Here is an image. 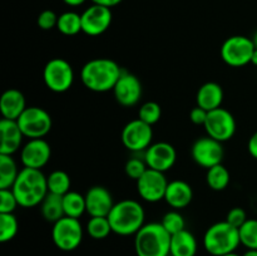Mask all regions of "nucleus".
I'll list each match as a JSON object with an SVG mask.
<instances>
[{"mask_svg":"<svg viewBox=\"0 0 257 256\" xmlns=\"http://www.w3.org/2000/svg\"><path fill=\"white\" fill-rule=\"evenodd\" d=\"M84 228L79 218L64 216L53 223L52 238L54 245L62 251H73L82 243Z\"/></svg>","mask_w":257,"mask_h":256,"instance_id":"nucleus-6","label":"nucleus"},{"mask_svg":"<svg viewBox=\"0 0 257 256\" xmlns=\"http://www.w3.org/2000/svg\"><path fill=\"white\" fill-rule=\"evenodd\" d=\"M247 150L248 152H250V155L252 156L255 160H257V131L251 136L250 140H248Z\"/></svg>","mask_w":257,"mask_h":256,"instance_id":"nucleus-40","label":"nucleus"},{"mask_svg":"<svg viewBox=\"0 0 257 256\" xmlns=\"http://www.w3.org/2000/svg\"><path fill=\"white\" fill-rule=\"evenodd\" d=\"M137 192L143 201L155 203L165 200L168 181L165 173L148 168L137 181Z\"/></svg>","mask_w":257,"mask_h":256,"instance_id":"nucleus-13","label":"nucleus"},{"mask_svg":"<svg viewBox=\"0 0 257 256\" xmlns=\"http://www.w3.org/2000/svg\"><path fill=\"white\" fill-rule=\"evenodd\" d=\"M58 17H59V15L55 14L53 10L50 9L43 10L37 18L38 27H39L42 30H50L53 29V28H57Z\"/></svg>","mask_w":257,"mask_h":256,"instance_id":"nucleus-37","label":"nucleus"},{"mask_svg":"<svg viewBox=\"0 0 257 256\" xmlns=\"http://www.w3.org/2000/svg\"><path fill=\"white\" fill-rule=\"evenodd\" d=\"M57 29L63 35H77L82 32V17L75 12H64L58 17Z\"/></svg>","mask_w":257,"mask_h":256,"instance_id":"nucleus-28","label":"nucleus"},{"mask_svg":"<svg viewBox=\"0 0 257 256\" xmlns=\"http://www.w3.org/2000/svg\"><path fill=\"white\" fill-rule=\"evenodd\" d=\"M93 4H97V5H102V7L105 8H109L112 9L113 7H117L118 4L123 2V0H90Z\"/></svg>","mask_w":257,"mask_h":256,"instance_id":"nucleus-41","label":"nucleus"},{"mask_svg":"<svg viewBox=\"0 0 257 256\" xmlns=\"http://www.w3.org/2000/svg\"><path fill=\"white\" fill-rule=\"evenodd\" d=\"M161 223L165 227V230L171 236L186 228V221L183 216L178 211H168L161 220Z\"/></svg>","mask_w":257,"mask_h":256,"instance_id":"nucleus-34","label":"nucleus"},{"mask_svg":"<svg viewBox=\"0 0 257 256\" xmlns=\"http://www.w3.org/2000/svg\"><path fill=\"white\" fill-rule=\"evenodd\" d=\"M19 222L14 213H0V242H9L17 236Z\"/></svg>","mask_w":257,"mask_h":256,"instance_id":"nucleus-31","label":"nucleus"},{"mask_svg":"<svg viewBox=\"0 0 257 256\" xmlns=\"http://www.w3.org/2000/svg\"><path fill=\"white\" fill-rule=\"evenodd\" d=\"M18 206L19 203L12 188L0 190V213H14Z\"/></svg>","mask_w":257,"mask_h":256,"instance_id":"nucleus-36","label":"nucleus"},{"mask_svg":"<svg viewBox=\"0 0 257 256\" xmlns=\"http://www.w3.org/2000/svg\"><path fill=\"white\" fill-rule=\"evenodd\" d=\"M107 217L113 232L120 236H131L136 235L143 227L146 212L138 201L127 198L114 203Z\"/></svg>","mask_w":257,"mask_h":256,"instance_id":"nucleus-3","label":"nucleus"},{"mask_svg":"<svg viewBox=\"0 0 257 256\" xmlns=\"http://www.w3.org/2000/svg\"><path fill=\"white\" fill-rule=\"evenodd\" d=\"M147 170H148V166L147 163H146L145 158L141 160V158L138 157H132L127 161V163H125L124 166L125 175H127L130 178H132V180H136V181H137L138 178H140Z\"/></svg>","mask_w":257,"mask_h":256,"instance_id":"nucleus-35","label":"nucleus"},{"mask_svg":"<svg viewBox=\"0 0 257 256\" xmlns=\"http://www.w3.org/2000/svg\"><path fill=\"white\" fill-rule=\"evenodd\" d=\"M122 143L131 152H145L153 140L152 125L147 124L140 118L128 122L122 131Z\"/></svg>","mask_w":257,"mask_h":256,"instance_id":"nucleus-11","label":"nucleus"},{"mask_svg":"<svg viewBox=\"0 0 257 256\" xmlns=\"http://www.w3.org/2000/svg\"><path fill=\"white\" fill-rule=\"evenodd\" d=\"M203 127L207 136L223 143L231 140L235 135L236 120L230 110L220 107L208 112Z\"/></svg>","mask_w":257,"mask_h":256,"instance_id":"nucleus-10","label":"nucleus"},{"mask_svg":"<svg viewBox=\"0 0 257 256\" xmlns=\"http://www.w3.org/2000/svg\"><path fill=\"white\" fill-rule=\"evenodd\" d=\"M230 172L222 163L208 168L206 173V182L208 187L213 191H223L230 185Z\"/></svg>","mask_w":257,"mask_h":256,"instance_id":"nucleus-27","label":"nucleus"},{"mask_svg":"<svg viewBox=\"0 0 257 256\" xmlns=\"http://www.w3.org/2000/svg\"><path fill=\"white\" fill-rule=\"evenodd\" d=\"M137 256H170L171 235L161 222L145 223L135 235Z\"/></svg>","mask_w":257,"mask_h":256,"instance_id":"nucleus-4","label":"nucleus"},{"mask_svg":"<svg viewBox=\"0 0 257 256\" xmlns=\"http://www.w3.org/2000/svg\"><path fill=\"white\" fill-rule=\"evenodd\" d=\"M47 182H48V191L54 195L64 196L70 191V181L69 175L63 170H55L50 172L47 176Z\"/></svg>","mask_w":257,"mask_h":256,"instance_id":"nucleus-29","label":"nucleus"},{"mask_svg":"<svg viewBox=\"0 0 257 256\" xmlns=\"http://www.w3.org/2000/svg\"><path fill=\"white\" fill-rule=\"evenodd\" d=\"M255 49L252 38L245 35H232L223 42L221 47V58L230 67H243L251 63Z\"/></svg>","mask_w":257,"mask_h":256,"instance_id":"nucleus-8","label":"nucleus"},{"mask_svg":"<svg viewBox=\"0 0 257 256\" xmlns=\"http://www.w3.org/2000/svg\"><path fill=\"white\" fill-rule=\"evenodd\" d=\"M43 79L49 90L54 93H64L69 90L74 83V70L68 60L63 58H53L45 64Z\"/></svg>","mask_w":257,"mask_h":256,"instance_id":"nucleus-7","label":"nucleus"},{"mask_svg":"<svg viewBox=\"0 0 257 256\" xmlns=\"http://www.w3.org/2000/svg\"><path fill=\"white\" fill-rule=\"evenodd\" d=\"M197 240L188 230H182L171 236V256H196Z\"/></svg>","mask_w":257,"mask_h":256,"instance_id":"nucleus-23","label":"nucleus"},{"mask_svg":"<svg viewBox=\"0 0 257 256\" xmlns=\"http://www.w3.org/2000/svg\"><path fill=\"white\" fill-rule=\"evenodd\" d=\"M63 208H64V215L68 217L80 218L87 212L85 196L77 191H69L63 196Z\"/></svg>","mask_w":257,"mask_h":256,"instance_id":"nucleus-25","label":"nucleus"},{"mask_svg":"<svg viewBox=\"0 0 257 256\" xmlns=\"http://www.w3.org/2000/svg\"><path fill=\"white\" fill-rule=\"evenodd\" d=\"M241 245L246 248L257 250V218H247L245 223L238 228Z\"/></svg>","mask_w":257,"mask_h":256,"instance_id":"nucleus-32","label":"nucleus"},{"mask_svg":"<svg viewBox=\"0 0 257 256\" xmlns=\"http://www.w3.org/2000/svg\"><path fill=\"white\" fill-rule=\"evenodd\" d=\"M27 109V100L19 89L9 88L0 98V112L5 119L17 120Z\"/></svg>","mask_w":257,"mask_h":256,"instance_id":"nucleus-20","label":"nucleus"},{"mask_svg":"<svg viewBox=\"0 0 257 256\" xmlns=\"http://www.w3.org/2000/svg\"><path fill=\"white\" fill-rule=\"evenodd\" d=\"M19 172L13 156L0 155V190L12 188Z\"/></svg>","mask_w":257,"mask_h":256,"instance_id":"nucleus-26","label":"nucleus"},{"mask_svg":"<svg viewBox=\"0 0 257 256\" xmlns=\"http://www.w3.org/2000/svg\"><path fill=\"white\" fill-rule=\"evenodd\" d=\"M223 102V89L218 83L207 82L201 85L196 94V103L198 107L207 112L220 108Z\"/></svg>","mask_w":257,"mask_h":256,"instance_id":"nucleus-22","label":"nucleus"},{"mask_svg":"<svg viewBox=\"0 0 257 256\" xmlns=\"http://www.w3.org/2000/svg\"><path fill=\"white\" fill-rule=\"evenodd\" d=\"M242 256H257V250H252V248H247V251H245Z\"/></svg>","mask_w":257,"mask_h":256,"instance_id":"nucleus-43","label":"nucleus"},{"mask_svg":"<svg viewBox=\"0 0 257 256\" xmlns=\"http://www.w3.org/2000/svg\"><path fill=\"white\" fill-rule=\"evenodd\" d=\"M82 32L89 37H98L107 32L112 24L113 14L109 8L92 4L80 14Z\"/></svg>","mask_w":257,"mask_h":256,"instance_id":"nucleus-14","label":"nucleus"},{"mask_svg":"<svg viewBox=\"0 0 257 256\" xmlns=\"http://www.w3.org/2000/svg\"><path fill=\"white\" fill-rule=\"evenodd\" d=\"M193 190L186 181L175 180L168 182L165 193V201L172 208H185L192 202Z\"/></svg>","mask_w":257,"mask_h":256,"instance_id":"nucleus-21","label":"nucleus"},{"mask_svg":"<svg viewBox=\"0 0 257 256\" xmlns=\"http://www.w3.org/2000/svg\"><path fill=\"white\" fill-rule=\"evenodd\" d=\"M143 158H145L148 168L165 173L175 166L176 160H177V152L171 143L156 142L152 143L145 151Z\"/></svg>","mask_w":257,"mask_h":256,"instance_id":"nucleus-15","label":"nucleus"},{"mask_svg":"<svg viewBox=\"0 0 257 256\" xmlns=\"http://www.w3.org/2000/svg\"><path fill=\"white\" fill-rule=\"evenodd\" d=\"M223 155L225 152H223L222 142L210 137V136L197 138L191 147V156H192L193 161L198 166L207 168V170L222 163Z\"/></svg>","mask_w":257,"mask_h":256,"instance_id":"nucleus-12","label":"nucleus"},{"mask_svg":"<svg viewBox=\"0 0 257 256\" xmlns=\"http://www.w3.org/2000/svg\"><path fill=\"white\" fill-rule=\"evenodd\" d=\"M12 191L20 207L30 208L40 205L48 195L47 176L40 170L24 167L20 170Z\"/></svg>","mask_w":257,"mask_h":256,"instance_id":"nucleus-2","label":"nucleus"},{"mask_svg":"<svg viewBox=\"0 0 257 256\" xmlns=\"http://www.w3.org/2000/svg\"><path fill=\"white\" fill-rule=\"evenodd\" d=\"M85 206L87 213L93 216H108L114 206L112 193L103 186H93L85 193Z\"/></svg>","mask_w":257,"mask_h":256,"instance_id":"nucleus-18","label":"nucleus"},{"mask_svg":"<svg viewBox=\"0 0 257 256\" xmlns=\"http://www.w3.org/2000/svg\"><path fill=\"white\" fill-rule=\"evenodd\" d=\"M240 245L238 228L226 220L211 225L203 235V247L212 256H222L235 252Z\"/></svg>","mask_w":257,"mask_h":256,"instance_id":"nucleus-5","label":"nucleus"},{"mask_svg":"<svg viewBox=\"0 0 257 256\" xmlns=\"http://www.w3.org/2000/svg\"><path fill=\"white\" fill-rule=\"evenodd\" d=\"M87 2V0H63V3H64L65 5H68V7H80V5H83L84 3Z\"/></svg>","mask_w":257,"mask_h":256,"instance_id":"nucleus-42","label":"nucleus"},{"mask_svg":"<svg viewBox=\"0 0 257 256\" xmlns=\"http://www.w3.org/2000/svg\"><path fill=\"white\" fill-rule=\"evenodd\" d=\"M252 42H253V44H255V48H257V32L255 33V34H253Z\"/></svg>","mask_w":257,"mask_h":256,"instance_id":"nucleus-45","label":"nucleus"},{"mask_svg":"<svg viewBox=\"0 0 257 256\" xmlns=\"http://www.w3.org/2000/svg\"><path fill=\"white\" fill-rule=\"evenodd\" d=\"M0 135H2L0 155L13 156L22 148L24 135L17 120L3 118L0 120Z\"/></svg>","mask_w":257,"mask_h":256,"instance_id":"nucleus-19","label":"nucleus"},{"mask_svg":"<svg viewBox=\"0 0 257 256\" xmlns=\"http://www.w3.org/2000/svg\"><path fill=\"white\" fill-rule=\"evenodd\" d=\"M17 122L24 137L29 140L44 138L50 132L53 125L49 113L40 107H27Z\"/></svg>","mask_w":257,"mask_h":256,"instance_id":"nucleus-9","label":"nucleus"},{"mask_svg":"<svg viewBox=\"0 0 257 256\" xmlns=\"http://www.w3.org/2000/svg\"><path fill=\"white\" fill-rule=\"evenodd\" d=\"M42 215L48 222H57L62 217H64V208H63V196L54 195L48 192L43 202L40 203Z\"/></svg>","mask_w":257,"mask_h":256,"instance_id":"nucleus-24","label":"nucleus"},{"mask_svg":"<svg viewBox=\"0 0 257 256\" xmlns=\"http://www.w3.org/2000/svg\"><path fill=\"white\" fill-rule=\"evenodd\" d=\"M52 148L44 138L29 140L20 151V160L24 167L40 170L50 160Z\"/></svg>","mask_w":257,"mask_h":256,"instance_id":"nucleus-17","label":"nucleus"},{"mask_svg":"<svg viewBox=\"0 0 257 256\" xmlns=\"http://www.w3.org/2000/svg\"><path fill=\"white\" fill-rule=\"evenodd\" d=\"M122 73L118 63L110 58H94L83 65L80 79L87 89L105 93L113 90Z\"/></svg>","mask_w":257,"mask_h":256,"instance_id":"nucleus-1","label":"nucleus"},{"mask_svg":"<svg viewBox=\"0 0 257 256\" xmlns=\"http://www.w3.org/2000/svg\"><path fill=\"white\" fill-rule=\"evenodd\" d=\"M85 231L94 240H103V238L108 237L110 232H113L107 216H93V217H90L87 222V226H85Z\"/></svg>","mask_w":257,"mask_h":256,"instance_id":"nucleus-30","label":"nucleus"},{"mask_svg":"<svg viewBox=\"0 0 257 256\" xmlns=\"http://www.w3.org/2000/svg\"><path fill=\"white\" fill-rule=\"evenodd\" d=\"M207 114L208 112L203 108L198 107L196 105L195 108H192L190 112V119L193 124H197V125H205L206 119H207Z\"/></svg>","mask_w":257,"mask_h":256,"instance_id":"nucleus-39","label":"nucleus"},{"mask_svg":"<svg viewBox=\"0 0 257 256\" xmlns=\"http://www.w3.org/2000/svg\"><path fill=\"white\" fill-rule=\"evenodd\" d=\"M161 115H162L161 105L157 102H152V100L143 103L138 109V118L150 125L156 124L161 119Z\"/></svg>","mask_w":257,"mask_h":256,"instance_id":"nucleus-33","label":"nucleus"},{"mask_svg":"<svg viewBox=\"0 0 257 256\" xmlns=\"http://www.w3.org/2000/svg\"><path fill=\"white\" fill-rule=\"evenodd\" d=\"M143 88L140 78L135 74L123 72L113 88L115 100L123 107H133L142 98Z\"/></svg>","mask_w":257,"mask_h":256,"instance_id":"nucleus-16","label":"nucleus"},{"mask_svg":"<svg viewBox=\"0 0 257 256\" xmlns=\"http://www.w3.org/2000/svg\"><path fill=\"white\" fill-rule=\"evenodd\" d=\"M222 256H241V255H238V253L236 252H231V253H226V255H222Z\"/></svg>","mask_w":257,"mask_h":256,"instance_id":"nucleus-46","label":"nucleus"},{"mask_svg":"<svg viewBox=\"0 0 257 256\" xmlns=\"http://www.w3.org/2000/svg\"><path fill=\"white\" fill-rule=\"evenodd\" d=\"M251 63H252L253 65H257V48L255 50H253L252 58H251Z\"/></svg>","mask_w":257,"mask_h":256,"instance_id":"nucleus-44","label":"nucleus"},{"mask_svg":"<svg viewBox=\"0 0 257 256\" xmlns=\"http://www.w3.org/2000/svg\"><path fill=\"white\" fill-rule=\"evenodd\" d=\"M170 256H171V255H170Z\"/></svg>","mask_w":257,"mask_h":256,"instance_id":"nucleus-47","label":"nucleus"},{"mask_svg":"<svg viewBox=\"0 0 257 256\" xmlns=\"http://www.w3.org/2000/svg\"><path fill=\"white\" fill-rule=\"evenodd\" d=\"M226 221L228 223H231L232 226H235V227L240 228L247 221V213H246V211L243 208L233 207L227 212Z\"/></svg>","mask_w":257,"mask_h":256,"instance_id":"nucleus-38","label":"nucleus"}]
</instances>
